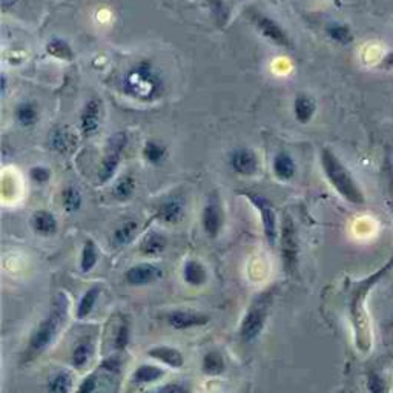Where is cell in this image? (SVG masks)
Listing matches in <instances>:
<instances>
[{"label":"cell","instance_id":"9c48e42d","mask_svg":"<svg viewBox=\"0 0 393 393\" xmlns=\"http://www.w3.org/2000/svg\"><path fill=\"white\" fill-rule=\"evenodd\" d=\"M279 237H282V255L284 266L289 272H293L298 263V236L297 226H295L291 215H284Z\"/></svg>","mask_w":393,"mask_h":393},{"label":"cell","instance_id":"ee69618b","mask_svg":"<svg viewBox=\"0 0 393 393\" xmlns=\"http://www.w3.org/2000/svg\"><path fill=\"white\" fill-rule=\"evenodd\" d=\"M6 86H8V79H6L5 74H2L0 75V93H2V95L6 94Z\"/></svg>","mask_w":393,"mask_h":393},{"label":"cell","instance_id":"d6986e66","mask_svg":"<svg viewBox=\"0 0 393 393\" xmlns=\"http://www.w3.org/2000/svg\"><path fill=\"white\" fill-rule=\"evenodd\" d=\"M168 321L172 328L183 330V329L206 324L209 318L206 315H201V314H195V312H189V311H176V312L169 314Z\"/></svg>","mask_w":393,"mask_h":393},{"label":"cell","instance_id":"7bdbcfd3","mask_svg":"<svg viewBox=\"0 0 393 393\" xmlns=\"http://www.w3.org/2000/svg\"><path fill=\"white\" fill-rule=\"evenodd\" d=\"M381 68H383V70L393 71V51L389 52V54L384 56L383 62H381Z\"/></svg>","mask_w":393,"mask_h":393},{"label":"cell","instance_id":"d590c367","mask_svg":"<svg viewBox=\"0 0 393 393\" xmlns=\"http://www.w3.org/2000/svg\"><path fill=\"white\" fill-rule=\"evenodd\" d=\"M383 177H384V185H385V194H387L389 205L393 210V162L387 157L383 166Z\"/></svg>","mask_w":393,"mask_h":393},{"label":"cell","instance_id":"836d02e7","mask_svg":"<svg viewBox=\"0 0 393 393\" xmlns=\"http://www.w3.org/2000/svg\"><path fill=\"white\" fill-rule=\"evenodd\" d=\"M98 293H100V289H98V287H93V289H89L85 295H83V298H82L79 309H77V315L80 316V318L86 316L91 311H93Z\"/></svg>","mask_w":393,"mask_h":393},{"label":"cell","instance_id":"8992f818","mask_svg":"<svg viewBox=\"0 0 393 393\" xmlns=\"http://www.w3.org/2000/svg\"><path fill=\"white\" fill-rule=\"evenodd\" d=\"M128 145V137L125 134L112 135L105 149L100 168H98V185H107L111 178H114L116 172L122 163V154Z\"/></svg>","mask_w":393,"mask_h":393},{"label":"cell","instance_id":"d4e9b609","mask_svg":"<svg viewBox=\"0 0 393 393\" xmlns=\"http://www.w3.org/2000/svg\"><path fill=\"white\" fill-rule=\"evenodd\" d=\"M326 34L332 42L338 45H350L353 42V33L349 25L339 24V22H332L326 26Z\"/></svg>","mask_w":393,"mask_h":393},{"label":"cell","instance_id":"ffe728a7","mask_svg":"<svg viewBox=\"0 0 393 393\" xmlns=\"http://www.w3.org/2000/svg\"><path fill=\"white\" fill-rule=\"evenodd\" d=\"M141 155L145 162L153 166H162L169 157V151L160 140H146L141 148Z\"/></svg>","mask_w":393,"mask_h":393},{"label":"cell","instance_id":"5b68a950","mask_svg":"<svg viewBox=\"0 0 393 393\" xmlns=\"http://www.w3.org/2000/svg\"><path fill=\"white\" fill-rule=\"evenodd\" d=\"M270 303H272L270 292H264L260 295V297H256L254 300V303L251 305V307H249L245 320L240 326V337L245 343L252 341V339L260 335V332L263 330L269 316Z\"/></svg>","mask_w":393,"mask_h":393},{"label":"cell","instance_id":"44dd1931","mask_svg":"<svg viewBox=\"0 0 393 393\" xmlns=\"http://www.w3.org/2000/svg\"><path fill=\"white\" fill-rule=\"evenodd\" d=\"M166 246H168V240L164 236L158 232H149L145 236V238L141 240L140 243V252L146 256H155L160 255Z\"/></svg>","mask_w":393,"mask_h":393},{"label":"cell","instance_id":"2e32d148","mask_svg":"<svg viewBox=\"0 0 393 393\" xmlns=\"http://www.w3.org/2000/svg\"><path fill=\"white\" fill-rule=\"evenodd\" d=\"M31 226L36 233H39L42 237L54 236L59 229L57 218L54 214L49 213L47 209H39L33 213L31 215Z\"/></svg>","mask_w":393,"mask_h":393},{"label":"cell","instance_id":"cb8c5ba5","mask_svg":"<svg viewBox=\"0 0 393 393\" xmlns=\"http://www.w3.org/2000/svg\"><path fill=\"white\" fill-rule=\"evenodd\" d=\"M137 231H139V223L134 220H128L123 224H120L114 231V233H112V243H114V246L117 247H123L126 245H130Z\"/></svg>","mask_w":393,"mask_h":393},{"label":"cell","instance_id":"74e56055","mask_svg":"<svg viewBox=\"0 0 393 393\" xmlns=\"http://www.w3.org/2000/svg\"><path fill=\"white\" fill-rule=\"evenodd\" d=\"M28 176H29V178H31L33 183H36V185H47L52 177V172H51L49 168H47V166L36 164V166H33L31 169H29Z\"/></svg>","mask_w":393,"mask_h":393},{"label":"cell","instance_id":"4dcf8cb0","mask_svg":"<svg viewBox=\"0 0 393 393\" xmlns=\"http://www.w3.org/2000/svg\"><path fill=\"white\" fill-rule=\"evenodd\" d=\"M98 261V251L95 243L91 238H88L83 245L82 256H80V268L83 272H89Z\"/></svg>","mask_w":393,"mask_h":393},{"label":"cell","instance_id":"ab89813d","mask_svg":"<svg viewBox=\"0 0 393 393\" xmlns=\"http://www.w3.org/2000/svg\"><path fill=\"white\" fill-rule=\"evenodd\" d=\"M95 387H97V375L93 373V375H89L85 381L82 383L77 393H94Z\"/></svg>","mask_w":393,"mask_h":393},{"label":"cell","instance_id":"7c38bea8","mask_svg":"<svg viewBox=\"0 0 393 393\" xmlns=\"http://www.w3.org/2000/svg\"><path fill=\"white\" fill-rule=\"evenodd\" d=\"M186 214V203L181 195H169L163 199L154 209V217L164 224H177Z\"/></svg>","mask_w":393,"mask_h":393},{"label":"cell","instance_id":"f546056e","mask_svg":"<svg viewBox=\"0 0 393 393\" xmlns=\"http://www.w3.org/2000/svg\"><path fill=\"white\" fill-rule=\"evenodd\" d=\"M164 375L163 370L157 366H148V364H141L135 373L132 376V381L135 384H145V383H153L160 380V378Z\"/></svg>","mask_w":393,"mask_h":393},{"label":"cell","instance_id":"e575fe53","mask_svg":"<svg viewBox=\"0 0 393 393\" xmlns=\"http://www.w3.org/2000/svg\"><path fill=\"white\" fill-rule=\"evenodd\" d=\"M72 387V376L68 372H60L54 380L51 381L49 389L52 393H68Z\"/></svg>","mask_w":393,"mask_h":393},{"label":"cell","instance_id":"1f68e13d","mask_svg":"<svg viewBox=\"0 0 393 393\" xmlns=\"http://www.w3.org/2000/svg\"><path fill=\"white\" fill-rule=\"evenodd\" d=\"M91 355H93V341H91V338H86L83 339L82 343H79L77 347L74 349L72 364L77 369H82L91 358Z\"/></svg>","mask_w":393,"mask_h":393},{"label":"cell","instance_id":"f35d334b","mask_svg":"<svg viewBox=\"0 0 393 393\" xmlns=\"http://www.w3.org/2000/svg\"><path fill=\"white\" fill-rule=\"evenodd\" d=\"M203 369L206 373L217 375L223 372V360L218 353H209L206 355L205 361H203Z\"/></svg>","mask_w":393,"mask_h":393},{"label":"cell","instance_id":"9a60e30c","mask_svg":"<svg viewBox=\"0 0 393 393\" xmlns=\"http://www.w3.org/2000/svg\"><path fill=\"white\" fill-rule=\"evenodd\" d=\"M272 171L279 181H291L297 174V163L286 151H279L272 160Z\"/></svg>","mask_w":393,"mask_h":393},{"label":"cell","instance_id":"7a4b0ae2","mask_svg":"<svg viewBox=\"0 0 393 393\" xmlns=\"http://www.w3.org/2000/svg\"><path fill=\"white\" fill-rule=\"evenodd\" d=\"M393 268V255L383 264L381 269H378L375 274L369 275L367 278L361 279L353 286V291L350 293V316L355 330V341H357L358 349L362 352H367L370 349V329H369V318L366 312V300L367 293L373 286L378 284L380 279L387 274Z\"/></svg>","mask_w":393,"mask_h":393},{"label":"cell","instance_id":"8d00e7d4","mask_svg":"<svg viewBox=\"0 0 393 393\" xmlns=\"http://www.w3.org/2000/svg\"><path fill=\"white\" fill-rule=\"evenodd\" d=\"M203 2H205L210 8V11H213V14L218 20V24L224 25V22L229 17V11L224 0H203Z\"/></svg>","mask_w":393,"mask_h":393},{"label":"cell","instance_id":"3957f363","mask_svg":"<svg viewBox=\"0 0 393 393\" xmlns=\"http://www.w3.org/2000/svg\"><path fill=\"white\" fill-rule=\"evenodd\" d=\"M320 163L324 177L328 178L329 185L335 189V192L344 199L349 205L364 206L366 195L362 187L353 177L349 168L341 162L330 148H323L320 151Z\"/></svg>","mask_w":393,"mask_h":393},{"label":"cell","instance_id":"60d3db41","mask_svg":"<svg viewBox=\"0 0 393 393\" xmlns=\"http://www.w3.org/2000/svg\"><path fill=\"white\" fill-rule=\"evenodd\" d=\"M126 343H128V326H126V324H122V326H120V329H118L116 344H117V347L122 349V347L126 346Z\"/></svg>","mask_w":393,"mask_h":393},{"label":"cell","instance_id":"5bb4252c","mask_svg":"<svg viewBox=\"0 0 393 393\" xmlns=\"http://www.w3.org/2000/svg\"><path fill=\"white\" fill-rule=\"evenodd\" d=\"M158 277H162V270L149 263L137 264L126 272V282L132 286H145L155 282Z\"/></svg>","mask_w":393,"mask_h":393},{"label":"cell","instance_id":"83f0119b","mask_svg":"<svg viewBox=\"0 0 393 393\" xmlns=\"http://www.w3.org/2000/svg\"><path fill=\"white\" fill-rule=\"evenodd\" d=\"M62 205L68 214H74L82 208L83 196L75 186H66L62 191Z\"/></svg>","mask_w":393,"mask_h":393},{"label":"cell","instance_id":"b9f144b4","mask_svg":"<svg viewBox=\"0 0 393 393\" xmlns=\"http://www.w3.org/2000/svg\"><path fill=\"white\" fill-rule=\"evenodd\" d=\"M157 393H189L185 385H180V384H168L158 390Z\"/></svg>","mask_w":393,"mask_h":393},{"label":"cell","instance_id":"f1b7e54d","mask_svg":"<svg viewBox=\"0 0 393 393\" xmlns=\"http://www.w3.org/2000/svg\"><path fill=\"white\" fill-rule=\"evenodd\" d=\"M149 355L155 360H160L163 362H166L168 366L172 367H181L183 366V357L181 353L172 347H157V349H153L149 352Z\"/></svg>","mask_w":393,"mask_h":393},{"label":"cell","instance_id":"30bf717a","mask_svg":"<svg viewBox=\"0 0 393 393\" xmlns=\"http://www.w3.org/2000/svg\"><path fill=\"white\" fill-rule=\"evenodd\" d=\"M231 169L241 177H254L260 171V158L251 148H237L228 157Z\"/></svg>","mask_w":393,"mask_h":393},{"label":"cell","instance_id":"ac0fdd59","mask_svg":"<svg viewBox=\"0 0 393 393\" xmlns=\"http://www.w3.org/2000/svg\"><path fill=\"white\" fill-rule=\"evenodd\" d=\"M316 114V102L309 94H298L293 100V116L301 125L312 122Z\"/></svg>","mask_w":393,"mask_h":393},{"label":"cell","instance_id":"52a82bcc","mask_svg":"<svg viewBox=\"0 0 393 393\" xmlns=\"http://www.w3.org/2000/svg\"><path fill=\"white\" fill-rule=\"evenodd\" d=\"M249 19H251L254 26L256 28V31H259L264 39L277 45L279 48H287V49L292 48L289 34L286 33V29L279 25L277 20L255 10L249 13Z\"/></svg>","mask_w":393,"mask_h":393},{"label":"cell","instance_id":"4fadbf2b","mask_svg":"<svg viewBox=\"0 0 393 393\" xmlns=\"http://www.w3.org/2000/svg\"><path fill=\"white\" fill-rule=\"evenodd\" d=\"M223 220L224 217L220 201L217 199H209L201 213V224L206 236L210 238L218 237V233L222 232L223 228Z\"/></svg>","mask_w":393,"mask_h":393},{"label":"cell","instance_id":"8fae6325","mask_svg":"<svg viewBox=\"0 0 393 393\" xmlns=\"http://www.w3.org/2000/svg\"><path fill=\"white\" fill-rule=\"evenodd\" d=\"M102 118H103L102 100L95 97L89 98V100L83 105L79 117L80 132L83 134V137H94L98 130H100Z\"/></svg>","mask_w":393,"mask_h":393},{"label":"cell","instance_id":"ba28073f","mask_svg":"<svg viewBox=\"0 0 393 393\" xmlns=\"http://www.w3.org/2000/svg\"><path fill=\"white\" fill-rule=\"evenodd\" d=\"M246 199L251 201V205L259 210L260 218H261V224H263V232L264 237H266L268 243L270 246H275L277 238H278V220H277V213L272 203L264 199L263 195L254 194V192H245Z\"/></svg>","mask_w":393,"mask_h":393},{"label":"cell","instance_id":"603a6c76","mask_svg":"<svg viewBox=\"0 0 393 393\" xmlns=\"http://www.w3.org/2000/svg\"><path fill=\"white\" fill-rule=\"evenodd\" d=\"M135 187H137L135 177L131 176V174H125V176L117 180L114 189H112V195H114V199L118 201H128L132 199Z\"/></svg>","mask_w":393,"mask_h":393},{"label":"cell","instance_id":"f6af8a7d","mask_svg":"<svg viewBox=\"0 0 393 393\" xmlns=\"http://www.w3.org/2000/svg\"><path fill=\"white\" fill-rule=\"evenodd\" d=\"M17 0H2V6H3V10H8L11 8L13 5H16Z\"/></svg>","mask_w":393,"mask_h":393},{"label":"cell","instance_id":"4316f807","mask_svg":"<svg viewBox=\"0 0 393 393\" xmlns=\"http://www.w3.org/2000/svg\"><path fill=\"white\" fill-rule=\"evenodd\" d=\"M183 277L191 286H201L206 282V269L200 261L189 260L183 268Z\"/></svg>","mask_w":393,"mask_h":393},{"label":"cell","instance_id":"7402d4cb","mask_svg":"<svg viewBox=\"0 0 393 393\" xmlns=\"http://www.w3.org/2000/svg\"><path fill=\"white\" fill-rule=\"evenodd\" d=\"M45 49H47L51 57H54L57 60H63V62H71L74 59L72 47L65 39H62V37H52V39L47 42Z\"/></svg>","mask_w":393,"mask_h":393},{"label":"cell","instance_id":"484cf974","mask_svg":"<svg viewBox=\"0 0 393 393\" xmlns=\"http://www.w3.org/2000/svg\"><path fill=\"white\" fill-rule=\"evenodd\" d=\"M51 148L59 154H68L74 148V135L65 128H59L51 135Z\"/></svg>","mask_w":393,"mask_h":393},{"label":"cell","instance_id":"277c9868","mask_svg":"<svg viewBox=\"0 0 393 393\" xmlns=\"http://www.w3.org/2000/svg\"><path fill=\"white\" fill-rule=\"evenodd\" d=\"M68 311H70V300H68L66 293H57V297L52 301L49 314L45 316L43 321H40L39 328L36 329L31 339H29L25 360L36 358L37 355H40L48 346H51L59 335L60 329L65 326Z\"/></svg>","mask_w":393,"mask_h":393},{"label":"cell","instance_id":"e0dca14e","mask_svg":"<svg viewBox=\"0 0 393 393\" xmlns=\"http://www.w3.org/2000/svg\"><path fill=\"white\" fill-rule=\"evenodd\" d=\"M14 118L16 122L25 128V130H29V128H34L40 120V109L37 107L36 102L31 100H25L20 102L16 109H14Z\"/></svg>","mask_w":393,"mask_h":393},{"label":"cell","instance_id":"6da1fadb","mask_svg":"<svg viewBox=\"0 0 393 393\" xmlns=\"http://www.w3.org/2000/svg\"><path fill=\"white\" fill-rule=\"evenodd\" d=\"M122 93L140 103H154L164 93V83L149 60H139L122 79Z\"/></svg>","mask_w":393,"mask_h":393},{"label":"cell","instance_id":"d6a6232c","mask_svg":"<svg viewBox=\"0 0 393 393\" xmlns=\"http://www.w3.org/2000/svg\"><path fill=\"white\" fill-rule=\"evenodd\" d=\"M366 384L369 393H390L387 380H385V376L381 372H378V370H369Z\"/></svg>","mask_w":393,"mask_h":393}]
</instances>
